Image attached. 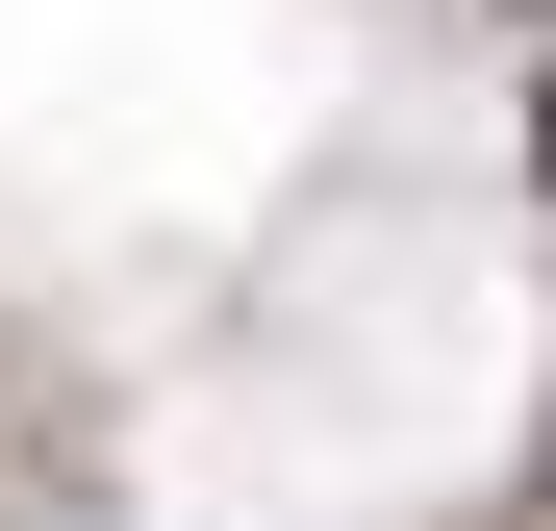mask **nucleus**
I'll use <instances>...</instances> for the list:
<instances>
[{
	"label": "nucleus",
	"mask_w": 556,
	"mask_h": 531,
	"mask_svg": "<svg viewBox=\"0 0 556 531\" xmlns=\"http://www.w3.org/2000/svg\"><path fill=\"white\" fill-rule=\"evenodd\" d=\"M531 26H556V0H531Z\"/></svg>",
	"instance_id": "obj_1"
}]
</instances>
